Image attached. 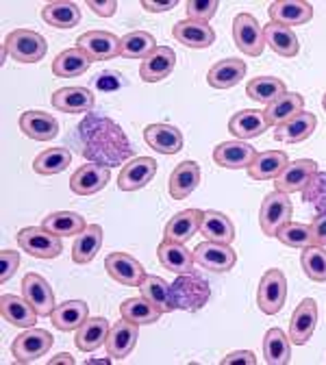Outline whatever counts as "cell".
Returning <instances> with one entry per match:
<instances>
[{
	"label": "cell",
	"instance_id": "cell-1",
	"mask_svg": "<svg viewBox=\"0 0 326 365\" xmlns=\"http://www.w3.org/2000/svg\"><path fill=\"white\" fill-rule=\"evenodd\" d=\"M76 130L83 135L81 155L96 161L98 165L109 168L122 163L126 157L133 155V148L128 146V140L122 128L107 118L89 115L76 126Z\"/></svg>",
	"mask_w": 326,
	"mask_h": 365
},
{
	"label": "cell",
	"instance_id": "cell-2",
	"mask_svg": "<svg viewBox=\"0 0 326 365\" xmlns=\"http://www.w3.org/2000/svg\"><path fill=\"white\" fill-rule=\"evenodd\" d=\"M170 296L174 309L194 313L209 302L211 287L196 272H188V274H178V279L170 285Z\"/></svg>",
	"mask_w": 326,
	"mask_h": 365
},
{
	"label": "cell",
	"instance_id": "cell-3",
	"mask_svg": "<svg viewBox=\"0 0 326 365\" xmlns=\"http://www.w3.org/2000/svg\"><path fill=\"white\" fill-rule=\"evenodd\" d=\"M3 48L9 53V57H14V61L20 63H37L46 57V51H49V43L46 39L29 29H16L7 35Z\"/></svg>",
	"mask_w": 326,
	"mask_h": 365
},
{
	"label": "cell",
	"instance_id": "cell-4",
	"mask_svg": "<svg viewBox=\"0 0 326 365\" xmlns=\"http://www.w3.org/2000/svg\"><path fill=\"white\" fill-rule=\"evenodd\" d=\"M18 246L35 259H55L63 252L61 237L44 226H26L18 233Z\"/></svg>",
	"mask_w": 326,
	"mask_h": 365
},
{
	"label": "cell",
	"instance_id": "cell-5",
	"mask_svg": "<svg viewBox=\"0 0 326 365\" xmlns=\"http://www.w3.org/2000/svg\"><path fill=\"white\" fill-rule=\"evenodd\" d=\"M294 215V207L290 200V194L283 192H270L263 202H261V211H259V226L263 235L274 237L276 231L281 228L283 224H287Z\"/></svg>",
	"mask_w": 326,
	"mask_h": 365
},
{
	"label": "cell",
	"instance_id": "cell-6",
	"mask_svg": "<svg viewBox=\"0 0 326 365\" xmlns=\"http://www.w3.org/2000/svg\"><path fill=\"white\" fill-rule=\"evenodd\" d=\"M287 300V279L281 269H268L263 277H261V283H259V289H257V304L259 309L265 313V315H274L283 309Z\"/></svg>",
	"mask_w": 326,
	"mask_h": 365
},
{
	"label": "cell",
	"instance_id": "cell-7",
	"mask_svg": "<svg viewBox=\"0 0 326 365\" xmlns=\"http://www.w3.org/2000/svg\"><path fill=\"white\" fill-rule=\"evenodd\" d=\"M233 37H235V46L248 57H261L265 48V37L263 29L250 14H240L233 20Z\"/></svg>",
	"mask_w": 326,
	"mask_h": 365
},
{
	"label": "cell",
	"instance_id": "cell-8",
	"mask_svg": "<svg viewBox=\"0 0 326 365\" xmlns=\"http://www.w3.org/2000/svg\"><path fill=\"white\" fill-rule=\"evenodd\" d=\"M53 335L44 329H26L11 344V354L18 363H33L44 356L53 346Z\"/></svg>",
	"mask_w": 326,
	"mask_h": 365
},
{
	"label": "cell",
	"instance_id": "cell-9",
	"mask_svg": "<svg viewBox=\"0 0 326 365\" xmlns=\"http://www.w3.org/2000/svg\"><path fill=\"white\" fill-rule=\"evenodd\" d=\"M105 269L109 277L124 287H139L146 277L144 265L126 252H111L105 259Z\"/></svg>",
	"mask_w": 326,
	"mask_h": 365
},
{
	"label": "cell",
	"instance_id": "cell-10",
	"mask_svg": "<svg viewBox=\"0 0 326 365\" xmlns=\"http://www.w3.org/2000/svg\"><path fill=\"white\" fill-rule=\"evenodd\" d=\"M76 48L87 53L91 61H109L120 55V39L109 31H87L78 35Z\"/></svg>",
	"mask_w": 326,
	"mask_h": 365
},
{
	"label": "cell",
	"instance_id": "cell-11",
	"mask_svg": "<svg viewBox=\"0 0 326 365\" xmlns=\"http://www.w3.org/2000/svg\"><path fill=\"white\" fill-rule=\"evenodd\" d=\"M317 174V163L313 159H298L292 161L281 174L274 178V190L283 194H296L302 192L311 178Z\"/></svg>",
	"mask_w": 326,
	"mask_h": 365
},
{
	"label": "cell",
	"instance_id": "cell-12",
	"mask_svg": "<svg viewBox=\"0 0 326 365\" xmlns=\"http://www.w3.org/2000/svg\"><path fill=\"white\" fill-rule=\"evenodd\" d=\"M157 174V161L153 157H135L118 174V187L122 192L144 190Z\"/></svg>",
	"mask_w": 326,
	"mask_h": 365
},
{
	"label": "cell",
	"instance_id": "cell-13",
	"mask_svg": "<svg viewBox=\"0 0 326 365\" xmlns=\"http://www.w3.org/2000/svg\"><path fill=\"white\" fill-rule=\"evenodd\" d=\"M194 261L211 272H228L238 263V252L230 248V244H218L207 240L194 248Z\"/></svg>",
	"mask_w": 326,
	"mask_h": 365
},
{
	"label": "cell",
	"instance_id": "cell-14",
	"mask_svg": "<svg viewBox=\"0 0 326 365\" xmlns=\"http://www.w3.org/2000/svg\"><path fill=\"white\" fill-rule=\"evenodd\" d=\"M109 178H111V170L107 165L87 163L70 176V190L76 196H91L105 190Z\"/></svg>",
	"mask_w": 326,
	"mask_h": 365
},
{
	"label": "cell",
	"instance_id": "cell-15",
	"mask_svg": "<svg viewBox=\"0 0 326 365\" xmlns=\"http://www.w3.org/2000/svg\"><path fill=\"white\" fill-rule=\"evenodd\" d=\"M22 296L31 302V307L37 311V315H51L55 309V294L41 274H26L22 279Z\"/></svg>",
	"mask_w": 326,
	"mask_h": 365
},
{
	"label": "cell",
	"instance_id": "cell-16",
	"mask_svg": "<svg viewBox=\"0 0 326 365\" xmlns=\"http://www.w3.org/2000/svg\"><path fill=\"white\" fill-rule=\"evenodd\" d=\"M203 215H205V211H200V209H185V211L176 213L174 217H170V222L163 228V240H170L176 244L190 242L200 231Z\"/></svg>",
	"mask_w": 326,
	"mask_h": 365
},
{
	"label": "cell",
	"instance_id": "cell-17",
	"mask_svg": "<svg viewBox=\"0 0 326 365\" xmlns=\"http://www.w3.org/2000/svg\"><path fill=\"white\" fill-rule=\"evenodd\" d=\"M317 324V302L313 298L302 300L294 315H292V322H290V341L294 346H305Z\"/></svg>",
	"mask_w": 326,
	"mask_h": 365
},
{
	"label": "cell",
	"instance_id": "cell-18",
	"mask_svg": "<svg viewBox=\"0 0 326 365\" xmlns=\"http://www.w3.org/2000/svg\"><path fill=\"white\" fill-rule=\"evenodd\" d=\"M172 35L178 43L188 46V48H209V46L215 41V31L207 24V22H198V20H180L174 24Z\"/></svg>",
	"mask_w": 326,
	"mask_h": 365
},
{
	"label": "cell",
	"instance_id": "cell-19",
	"mask_svg": "<svg viewBox=\"0 0 326 365\" xmlns=\"http://www.w3.org/2000/svg\"><path fill=\"white\" fill-rule=\"evenodd\" d=\"M257 157V150L246 144V142H222L220 146H215L213 150V161L220 165V168H226V170H248V165L255 161Z\"/></svg>",
	"mask_w": 326,
	"mask_h": 365
},
{
	"label": "cell",
	"instance_id": "cell-20",
	"mask_svg": "<svg viewBox=\"0 0 326 365\" xmlns=\"http://www.w3.org/2000/svg\"><path fill=\"white\" fill-rule=\"evenodd\" d=\"M176 66V53L170 46H157V48L139 66V76L146 83H159L172 74Z\"/></svg>",
	"mask_w": 326,
	"mask_h": 365
},
{
	"label": "cell",
	"instance_id": "cell-21",
	"mask_svg": "<svg viewBox=\"0 0 326 365\" xmlns=\"http://www.w3.org/2000/svg\"><path fill=\"white\" fill-rule=\"evenodd\" d=\"M198 182H200V165L196 161H183L170 174L168 192L174 200H185L194 194Z\"/></svg>",
	"mask_w": 326,
	"mask_h": 365
},
{
	"label": "cell",
	"instance_id": "cell-22",
	"mask_svg": "<svg viewBox=\"0 0 326 365\" xmlns=\"http://www.w3.org/2000/svg\"><path fill=\"white\" fill-rule=\"evenodd\" d=\"M270 22L283 26H298L307 24L313 18V5L302 3V0H278L268 7Z\"/></svg>",
	"mask_w": 326,
	"mask_h": 365
},
{
	"label": "cell",
	"instance_id": "cell-23",
	"mask_svg": "<svg viewBox=\"0 0 326 365\" xmlns=\"http://www.w3.org/2000/svg\"><path fill=\"white\" fill-rule=\"evenodd\" d=\"M20 130L35 142H51L59 135V122L46 111H24L20 115Z\"/></svg>",
	"mask_w": 326,
	"mask_h": 365
},
{
	"label": "cell",
	"instance_id": "cell-24",
	"mask_svg": "<svg viewBox=\"0 0 326 365\" xmlns=\"http://www.w3.org/2000/svg\"><path fill=\"white\" fill-rule=\"evenodd\" d=\"M0 313H3V317L11 327L18 329H33L37 322V311L24 296L20 298L14 294H3V298H0Z\"/></svg>",
	"mask_w": 326,
	"mask_h": 365
},
{
	"label": "cell",
	"instance_id": "cell-25",
	"mask_svg": "<svg viewBox=\"0 0 326 365\" xmlns=\"http://www.w3.org/2000/svg\"><path fill=\"white\" fill-rule=\"evenodd\" d=\"M146 144L161 155H176L183 150V133L172 124H151L144 130Z\"/></svg>",
	"mask_w": 326,
	"mask_h": 365
},
{
	"label": "cell",
	"instance_id": "cell-26",
	"mask_svg": "<svg viewBox=\"0 0 326 365\" xmlns=\"http://www.w3.org/2000/svg\"><path fill=\"white\" fill-rule=\"evenodd\" d=\"M94 103L96 98L87 87H63L53 94V107L63 113H87Z\"/></svg>",
	"mask_w": 326,
	"mask_h": 365
},
{
	"label": "cell",
	"instance_id": "cell-27",
	"mask_svg": "<svg viewBox=\"0 0 326 365\" xmlns=\"http://www.w3.org/2000/svg\"><path fill=\"white\" fill-rule=\"evenodd\" d=\"M268 126L270 124L265 120V113L259 109H244L228 120V130L233 133V137H238L240 142L263 135L268 130Z\"/></svg>",
	"mask_w": 326,
	"mask_h": 365
},
{
	"label": "cell",
	"instance_id": "cell-28",
	"mask_svg": "<svg viewBox=\"0 0 326 365\" xmlns=\"http://www.w3.org/2000/svg\"><path fill=\"white\" fill-rule=\"evenodd\" d=\"M263 37H265V46H270V48L276 55H281L285 59L296 57L298 51H300L298 37H296V33L290 26L276 24V22H268L263 26Z\"/></svg>",
	"mask_w": 326,
	"mask_h": 365
},
{
	"label": "cell",
	"instance_id": "cell-29",
	"mask_svg": "<svg viewBox=\"0 0 326 365\" xmlns=\"http://www.w3.org/2000/svg\"><path fill=\"white\" fill-rule=\"evenodd\" d=\"M137 337H139V331H137V324L133 322H126V319H122V322L113 324L111 331H109V337L105 341V348H107V354L113 356V359H126L135 344H137Z\"/></svg>",
	"mask_w": 326,
	"mask_h": 365
},
{
	"label": "cell",
	"instance_id": "cell-30",
	"mask_svg": "<svg viewBox=\"0 0 326 365\" xmlns=\"http://www.w3.org/2000/svg\"><path fill=\"white\" fill-rule=\"evenodd\" d=\"M109 319L105 317H87L83 327L76 331L74 344L81 352H94L96 348L105 346L107 337H109Z\"/></svg>",
	"mask_w": 326,
	"mask_h": 365
},
{
	"label": "cell",
	"instance_id": "cell-31",
	"mask_svg": "<svg viewBox=\"0 0 326 365\" xmlns=\"http://www.w3.org/2000/svg\"><path fill=\"white\" fill-rule=\"evenodd\" d=\"M157 257H159V263L170 269V272H176V274H188L194 269V250H188L183 244H176V242H170V240H163L157 248Z\"/></svg>",
	"mask_w": 326,
	"mask_h": 365
},
{
	"label": "cell",
	"instance_id": "cell-32",
	"mask_svg": "<svg viewBox=\"0 0 326 365\" xmlns=\"http://www.w3.org/2000/svg\"><path fill=\"white\" fill-rule=\"evenodd\" d=\"M317 126V118L313 113H298L296 118H292L290 122L276 126L274 130V140L276 142H283V144H298V142H305L313 135Z\"/></svg>",
	"mask_w": 326,
	"mask_h": 365
},
{
	"label": "cell",
	"instance_id": "cell-33",
	"mask_svg": "<svg viewBox=\"0 0 326 365\" xmlns=\"http://www.w3.org/2000/svg\"><path fill=\"white\" fill-rule=\"evenodd\" d=\"M305 109V98L296 91H285L281 98H276L274 103H270L265 107V120L270 126H281L285 122H290L292 118H296L298 113H302Z\"/></svg>",
	"mask_w": 326,
	"mask_h": 365
},
{
	"label": "cell",
	"instance_id": "cell-34",
	"mask_svg": "<svg viewBox=\"0 0 326 365\" xmlns=\"http://www.w3.org/2000/svg\"><path fill=\"white\" fill-rule=\"evenodd\" d=\"M287 165H290V157L283 150L257 153L255 161L248 165V176L255 180H274Z\"/></svg>",
	"mask_w": 326,
	"mask_h": 365
},
{
	"label": "cell",
	"instance_id": "cell-35",
	"mask_svg": "<svg viewBox=\"0 0 326 365\" xmlns=\"http://www.w3.org/2000/svg\"><path fill=\"white\" fill-rule=\"evenodd\" d=\"M246 76V63L242 59H224L211 66L209 74H207V83L215 89H230L240 85V81Z\"/></svg>",
	"mask_w": 326,
	"mask_h": 365
},
{
	"label": "cell",
	"instance_id": "cell-36",
	"mask_svg": "<svg viewBox=\"0 0 326 365\" xmlns=\"http://www.w3.org/2000/svg\"><path fill=\"white\" fill-rule=\"evenodd\" d=\"M101 246H103V226L101 224H87L85 231L74 237L72 261L78 263V265L89 263L91 259L98 255Z\"/></svg>",
	"mask_w": 326,
	"mask_h": 365
},
{
	"label": "cell",
	"instance_id": "cell-37",
	"mask_svg": "<svg viewBox=\"0 0 326 365\" xmlns=\"http://www.w3.org/2000/svg\"><path fill=\"white\" fill-rule=\"evenodd\" d=\"M87 317H89V309L83 300H68L63 304H57L51 313L55 329H59L63 333L78 331Z\"/></svg>",
	"mask_w": 326,
	"mask_h": 365
},
{
	"label": "cell",
	"instance_id": "cell-38",
	"mask_svg": "<svg viewBox=\"0 0 326 365\" xmlns=\"http://www.w3.org/2000/svg\"><path fill=\"white\" fill-rule=\"evenodd\" d=\"M41 226L59 237H72V235L76 237L78 233L85 231L87 224H85V217L74 211H55L41 220Z\"/></svg>",
	"mask_w": 326,
	"mask_h": 365
},
{
	"label": "cell",
	"instance_id": "cell-39",
	"mask_svg": "<svg viewBox=\"0 0 326 365\" xmlns=\"http://www.w3.org/2000/svg\"><path fill=\"white\" fill-rule=\"evenodd\" d=\"M41 20L55 29H74L81 22V9L74 3L66 0H55V3L44 5Z\"/></svg>",
	"mask_w": 326,
	"mask_h": 365
},
{
	"label": "cell",
	"instance_id": "cell-40",
	"mask_svg": "<svg viewBox=\"0 0 326 365\" xmlns=\"http://www.w3.org/2000/svg\"><path fill=\"white\" fill-rule=\"evenodd\" d=\"M200 233L209 242L230 244L233 240H235V226H233V222L220 211H205L203 224H200Z\"/></svg>",
	"mask_w": 326,
	"mask_h": 365
},
{
	"label": "cell",
	"instance_id": "cell-41",
	"mask_svg": "<svg viewBox=\"0 0 326 365\" xmlns=\"http://www.w3.org/2000/svg\"><path fill=\"white\" fill-rule=\"evenodd\" d=\"M287 91L285 83L276 76H257L253 81H248L246 85V94L250 101L261 103V105H270L276 98H281Z\"/></svg>",
	"mask_w": 326,
	"mask_h": 365
},
{
	"label": "cell",
	"instance_id": "cell-42",
	"mask_svg": "<svg viewBox=\"0 0 326 365\" xmlns=\"http://www.w3.org/2000/svg\"><path fill=\"white\" fill-rule=\"evenodd\" d=\"M157 48V41L148 31H131L120 37V55L126 59H146Z\"/></svg>",
	"mask_w": 326,
	"mask_h": 365
},
{
	"label": "cell",
	"instance_id": "cell-43",
	"mask_svg": "<svg viewBox=\"0 0 326 365\" xmlns=\"http://www.w3.org/2000/svg\"><path fill=\"white\" fill-rule=\"evenodd\" d=\"M263 356L270 365H285L292 359V341L281 329H270L263 339Z\"/></svg>",
	"mask_w": 326,
	"mask_h": 365
},
{
	"label": "cell",
	"instance_id": "cell-44",
	"mask_svg": "<svg viewBox=\"0 0 326 365\" xmlns=\"http://www.w3.org/2000/svg\"><path fill=\"white\" fill-rule=\"evenodd\" d=\"M89 66H91V59L87 57V53H83L81 48H68L59 53L57 59L53 61V74L61 78H74L87 72Z\"/></svg>",
	"mask_w": 326,
	"mask_h": 365
},
{
	"label": "cell",
	"instance_id": "cell-45",
	"mask_svg": "<svg viewBox=\"0 0 326 365\" xmlns=\"http://www.w3.org/2000/svg\"><path fill=\"white\" fill-rule=\"evenodd\" d=\"M120 315L126 322L133 324H155L159 322L161 311L157 307H153L146 298H128L120 304Z\"/></svg>",
	"mask_w": 326,
	"mask_h": 365
},
{
	"label": "cell",
	"instance_id": "cell-46",
	"mask_svg": "<svg viewBox=\"0 0 326 365\" xmlns=\"http://www.w3.org/2000/svg\"><path fill=\"white\" fill-rule=\"evenodd\" d=\"M139 292H142V298H146L161 313L174 311L172 296H170V285L161 277H153V274H146L142 285H139Z\"/></svg>",
	"mask_w": 326,
	"mask_h": 365
},
{
	"label": "cell",
	"instance_id": "cell-47",
	"mask_svg": "<svg viewBox=\"0 0 326 365\" xmlns=\"http://www.w3.org/2000/svg\"><path fill=\"white\" fill-rule=\"evenodd\" d=\"M72 161V153L70 148L66 146H59V148H49L44 150L35 157L33 161V170L41 176H53V174H59L63 172Z\"/></svg>",
	"mask_w": 326,
	"mask_h": 365
},
{
	"label": "cell",
	"instance_id": "cell-48",
	"mask_svg": "<svg viewBox=\"0 0 326 365\" xmlns=\"http://www.w3.org/2000/svg\"><path fill=\"white\" fill-rule=\"evenodd\" d=\"M274 237L281 244H285L290 248H298V250H305V248L313 246L311 226L309 224H300V222H292V220L278 228Z\"/></svg>",
	"mask_w": 326,
	"mask_h": 365
},
{
	"label": "cell",
	"instance_id": "cell-49",
	"mask_svg": "<svg viewBox=\"0 0 326 365\" xmlns=\"http://www.w3.org/2000/svg\"><path fill=\"white\" fill-rule=\"evenodd\" d=\"M302 272L309 281L326 283V248L324 246H309L302 250L300 257Z\"/></svg>",
	"mask_w": 326,
	"mask_h": 365
},
{
	"label": "cell",
	"instance_id": "cell-50",
	"mask_svg": "<svg viewBox=\"0 0 326 365\" xmlns=\"http://www.w3.org/2000/svg\"><path fill=\"white\" fill-rule=\"evenodd\" d=\"M218 7H220L218 0H190V3L185 5V11H188V20L209 22L215 16Z\"/></svg>",
	"mask_w": 326,
	"mask_h": 365
},
{
	"label": "cell",
	"instance_id": "cell-51",
	"mask_svg": "<svg viewBox=\"0 0 326 365\" xmlns=\"http://www.w3.org/2000/svg\"><path fill=\"white\" fill-rule=\"evenodd\" d=\"M0 267H3V272H0V281L7 283L20 267V252L3 250V252H0Z\"/></svg>",
	"mask_w": 326,
	"mask_h": 365
},
{
	"label": "cell",
	"instance_id": "cell-52",
	"mask_svg": "<svg viewBox=\"0 0 326 365\" xmlns=\"http://www.w3.org/2000/svg\"><path fill=\"white\" fill-rule=\"evenodd\" d=\"M311 226V235H313V246H326V213L313 217Z\"/></svg>",
	"mask_w": 326,
	"mask_h": 365
},
{
	"label": "cell",
	"instance_id": "cell-53",
	"mask_svg": "<svg viewBox=\"0 0 326 365\" xmlns=\"http://www.w3.org/2000/svg\"><path fill=\"white\" fill-rule=\"evenodd\" d=\"M235 363H248V365H255L257 363V356L250 352V350H235L230 352L222 359V365H235Z\"/></svg>",
	"mask_w": 326,
	"mask_h": 365
},
{
	"label": "cell",
	"instance_id": "cell-54",
	"mask_svg": "<svg viewBox=\"0 0 326 365\" xmlns=\"http://www.w3.org/2000/svg\"><path fill=\"white\" fill-rule=\"evenodd\" d=\"M87 7L101 18H111L116 14V9H118V3H116V0H109V3H94V0H89Z\"/></svg>",
	"mask_w": 326,
	"mask_h": 365
},
{
	"label": "cell",
	"instance_id": "cell-55",
	"mask_svg": "<svg viewBox=\"0 0 326 365\" xmlns=\"http://www.w3.org/2000/svg\"><path fill=\"white\" fill-rule=\"evenodd\" d=\"M178 3L176 0H170V3H151V0H142V7L151 14H161V11H172Z\"/></svg>",
	"mask_w": 326,
	"mask_h": 365
},
{
	"label": "cell",
	"instance_id": "cell-56",
	"mask_svg": "<svg viewBox=\"0 0 326 365\" xmlns=\"http://www.w3.org/2000/svg\"><path fill=\"white\" fill-rule=\"evenodd\" d=\"M51 363L55 365V363H68V365H72L74 363V359L68 354V352H63V354H57L55 359H51Z\"/></svg>",
	"mask_w": 326,
	"mask_h": 365
},
{
	"label": "cell",
	"instance_id": "cell-57",
	"mask_svg": "<svg viewBox=\"0 0 326 365\" xmlns=\"http://www.w3.org/2000/svg\"><path fill=\"white\" fill-rule=\"evenodd\" d=\"M322 107H324V111H326V94H324V98H322Z\"/></svg>",
	"mask_w": 326,
	"mask_h": 365
}]
</instances>
